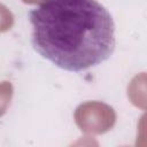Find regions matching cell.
Wrapping results in <instances>:
<instances>
[{
    "label": "cell",
    "instance_id": "obj_1",
    "mask_svg": "<svg viewBox=\"0 0 147 147\" xmlns=\"http://www.w3.org/2000/svg\"><path fill=\"white\" fill-rule=\"evenodd\" d=\"M32 46L68 71H83L110 57L115 24L96 0H44L29 14Z\"/></svg>",
    "mask_w": 147,
    "mask_h": 147
}]
</instances>
